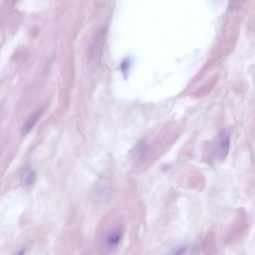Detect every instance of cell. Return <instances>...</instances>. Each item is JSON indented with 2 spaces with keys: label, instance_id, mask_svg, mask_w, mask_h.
I'll return each instance as SVG.
<instances>
[{
  "label": "cell",
  "instance_id": "obj_4",
  "mask_svg": "<svg viewBox=\"0 0 255 255\" xmlns=\"http://www.w3.org/2000/svg\"><path fill=\"white\" fill-rule=\"evenodd\" d=\"M21 180L25 185H32L35 180V174L31 169H26L21 175Z\"/></svg>",
  "mask_w": 255,
  "mask_h": 255
},
{
  "label": "cell",
  "instance_id": "obj_5",
  "mask_svg": "<svg viewBox=\"0 0 255 255\" xmlns=\"http://www.w3.org/2000/svg\"><path fill=\"white\" fill-rule=\"evenodd\" d=\"M186 252V246H180L173 249L168 255H185Z\"/></svg>",
  "mask_w": 255,
  "mask_h": 255
},
{
  "label": "cell",
  "instance_id": "obj_2",
  "mask_svg": "<svg viewBox=\"0 0 255 255\" xmlns=\"http://www.w3.org/2000/svg\"><path fill=\"white\" fill-rule=\"evenodd\" d=\"M122 236H123V232L121 228L113 230L108 234L104 240V249L107 251H112L116 249L120 243Z\"/></svg>",
  "mask_w": 255,
  "mask_h": 255
},
{
  "label": "cell",
  "instance_id": "obj_3",
  "mask_svg": "<svg viewBox=\"0 0 255 255\" xmlns=\"http://www.w3.org/2000/svg\"><path fill=\"white\" fill-rule=\"evenodd\" d=\"M41 113H35L32 114V116H29V119L26 121L25 125H23V129H22V135H26V134L29 133L32 128L35 127V124L38 122V119H39Z\"/></svg>",
  "mask_w": 255,
  "mask_h": 255
},
{
  "label": "cell",
  "instance_id": "obj_1",
  "mask_svg": "<svg viewBox=\"0 0 255 255\" xmlns=\"http://www.w3.org/2000/svg\"><path fill=\"white\" fill-rule=\"evenodd\" d=\"M230 144H231V138H230L229 132L227 131L221 132L218 137L216 145V155L218 160L220 162L225 160L229 153Z\"/></svg>",
  "mask_w": 255,
  "mask_h": 255
},
{
  "label": "cell",
  "instance_id": "obj_6",
  "mask_svg": "<svg viewBox=\"0 0 255 255\" xmlns=\"http://www.w3.org/2000/svg\"><path fill=\"white\" fill-rule=\"evenodd\" d=\"M14 255H24V252H23V251H21V252H17V253Z\"/></svg>",
  "mask_w": 255,
  "mask_h": 255
}]
</instances>
